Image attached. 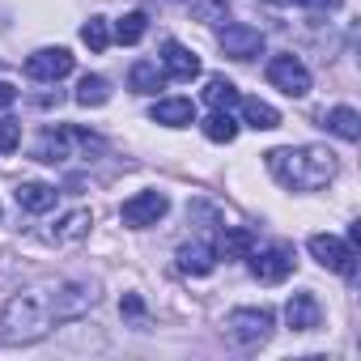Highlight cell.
<instances>
[{"instance_id": "1", "label": "cell", "mask_w": 361, "mask_h": 361, "mask_svg": "<svg viewBox=\"0 0 361 361\" xmlns=\"http://www.w3.org/2000/svg\"><path fill=\"white\" fill-rule=\"evenodd\" d=\"M268 157V170L281 188H293V192H314L323 183L336 178V153L323 149V145H302V149H272L264 153Z\"/></svg>"}, {"instance_id": "2", "label": "cell", "mask_w": 361, "mask_h": 361, "mask_svg": "<svg viewBox=\"0 0 361 361\" xmlns=\"http://www.w3.org/2000/svg\"><path fill=\"white\" fill-rule=\"evenodd\" d=\"M51 331V302L43 293H18L0 310V340L5 344H35Z\"/></svg>"}, {"instance_id": "3", "label": "cell", "mask_w": 361, "mask_h": 361, "mask_svg": "<svg viewBox=\"0 0 361 361\" xmlns=\"http://www.w3.org/2000/svg\"><path fill=\"white\" fill-rule=\"evenodd\" d=\"M226 331H230L234 344L255 348V344H264L272 336V310L268 306H238V310H230Z\"/></svg>"}, {"instance_id": "4", "label": "cell", "mask_w": 361, "mask_h": 361, "mask_svg": "<svg viewBox=\"0 0 361 361\" xmlns=\"http://www.w3.org/2000/svg\"><path fill=\"white\" fill-rule=\"evenodd\" d=\"M310 255H314L323 268L340 272L344 281L357 276V247H353V243H340L336 234H310Z\"/></svg>"}, {"instance_id": "5", "label": "cell", "mask_w": 361, "mask_h": 361, "mask_svg": "<svg viewBox=\"0 0 361 361\" xmlns=\"http://www.w3.org/2000/svg\"><path fill=\"white\" fill-rule=\"evenodd\" d=\"M268 81L281 94H289V98H306L310 94V73H306V64L298 56H272L268 60Z\"/></svg>"}, {"instance_id": "6", "label": "cell", "mask_w": 361, "mask_h": 361, "mask_svg": "<svg viewBox=\"0 0 361 361\" xmlns=\"http://www.w3.org/2000/svg\"><path fill=\"white\" fill-rule=\"evenodd\" d=\"M166 209H170V200H166L161 192H136L132 200H123L119 217H123V226L145 230V226H157V221L166 217Z\"/></svg>"}, {"instance_id": "7", "label": "cell", "mask_w": 361, "mask_h": 361, "mask_svg": "<svg viewBox=\"0 0 361 361\" xmlns=\"http://www.w3.org/2000/svg\"><path fill=\"white\" fill-rule=\"evenodd\" d=\"M251 272L264 281V285H281L289 272H293V251L285 247V243H276V247H264V251H255L251 247Z\"/></svg>"}, {"instance_id": "8", "label": "cell", "mask_w": 361, "mask_h": 361, "mask_svg": "<svg viewBox=\"0 0 361 361\" xmlns=\"http://www.w3.org/2000/svg\"><path fill=\"white\" fill-rule=\"evenodd\" d=\"M221 51H226L230 60H255V56H264V35H259L255 26L234 22V26L221 30Z\"/></svg>"}, {"instance_id": "9", "label": "cell", "mask_w": 361, "mask_h": 361, "mask_svg": "<svg viewBox=\"0 0 361 361\" xmlns=\"http://www.w3.org/2000/svg\"><path fill=\"white\" fill-rule=\"evenodd\" d=\"M161 73L174 77V81H196L200 77V56L188 51L178 39H166L161 43Z\"/></svg>"}, {"instance_id": "10", "label": "cell", "mask_w": 361, "mask_h": 361, "mask_svg": "<svg viewBox=\"0 0 361 361\" xmlns=\"http://www.w3.org/2000/svg\"><path fill=\"white\" fill-rule=\"evenodd\" d=\"M26 73H30L35 81H60V77L73 73V56H68L64 47H43V51H35V56L26 60Z\"/></svg>"}, {"instance_id": "11", "label": "cell", "mask_w": 361, "mask_h": 361, "mask_svg": "<svg viewBox=\"0 0 361 361\" xmlns=\"http://www.w3.org/2000/svg\"><path fill=\"white\" fill-rule=\"evenodd\" d=\"M94 306V289L90 285H64L56 298H51V319H77L81 310Z\"/></svg>"}, {"instance_id": "12", "label": "cell", "mask_w": 361, "mask_h": 361, "mask_svg": "<svg viewBox=\"0 0 361 361\" xmlns=\"http://www.w3.org/2000/svg\"><path fill=\"white\" fill-rule=\"evenodd\" d=\"M178 268L192 272V276H209L217 268V247L209 243H188V247H178Z\"/></svg>"}, {"instance_id": "13", "label": "cell", "mask_w": 361, "mask_h": 361, "mask_svg": "<svg viewBox=\"0 0 361 361\" xmlns=\"http://www.w3.org/2000/svg\"><path fill=\"white\" fill-rule=\"evenodd\" d=\"M285 319H289L293 331H314L319 327V302H314V293H293L289 306H285Z\"/></svg>"}, {"instance_id": "14", "label": "cell", "mask_w": 361, "mask_h": 361, "mask_svg": "<svg viewBox=\"0 0 361 361\" xmlns=\"http://www.w3.org/2000/svg\"><path fill=\"white\" fill-rule=\"evenodd\" d=\"M153 123H166V128H188V123H196L192 98H166V102H157L153 106Z\"/></svg>"}, {"instance_id": "15", "label": "cell", "mask_w": 361, "mask_h": 361, "mask_svg": "<svg viewBox=\"0 0 361 361\" xmlns=\"http://www.w3.org/2000/svg\"><path fill=\"white\" fill-rule=\"evenodd\" d=\"M13 196H18V204H22L26 213H51L60 192H56L51 183H18V192H13Z\"/></svg>"}, {"instance_id": "16", "label": "cell", "mask_w": 361, "mask_h": 361, "mask_svg": "<svg viewBox=\"0 0 361 361\" xmlns=\"http://www.w3.org/2000/svg\"><path fill=\"white\" fill-rule=\"evenodd\" d=\"M323 128H327V132H336V136H340V140H348V145H353V140H361V115H357L353 106H331V111L323 115Z\"/></svg>"}, {"instance_id": "17", "label": "cell", "mask_w": 361, "mask_h": 361, "mask_svg": "<svg viewBox=\"0 0 361 361\" xmlns=\"http://www.w3.org/2000/svg\"><path fill=\"white\" fill-rule=\"evenodd\" d=\"M238 106H243V119H247L255 132L281 128V111H276V106H268V102H259V98H238Z\"/></svg>"}, {"instance_id": "18", "label": "cell", "mask_w": 361, "mask_h": 361, "mask_svg": "<svg viewBox=\"0 0 361 361\" xmlns=\"http://www.w3.org/2000/svg\"><path fill=\"white\" fill-rule=\"evenodd\" d=\"M68 145H73V128H51V132L35 145V157H39V161H64V157H73Z\"/></svg>"}, {"instance_id": "19", "label": "cell", "mask_w": 361, "mask_h": 361, "mask_svg": "<svg viewBox=\"0 0 361 361\" xmlns=\"http://www.w3.org/2000/svg\"><path fill=\"white\" fill-rule=\"evenodd\" d=\"M128 85H132L136 94H157V90L166 85V73H161L153 60H136L132 73H128Z\"/></svg>"}, {"instance_id": "20", "label": "cell", "mask_w": 361, "mask_h": 361, "mask_svg": "<svg viewBox=\"0 0 361 361\" xmlns=\"http://www.w3.org/2000/svg\"><path fill=\"white\" fill-rule=\"evenodd\" d=\"M251 247H255L251 230H243V226H234V230H221L217 259H247V255H251Z\"/></svg>"}, {"instance_id": "21", "label": "cell", "mask_w": 361, "mask_h": 361, "mask_svg": "<svg viewBox=\"0 0 361 361\" xmlns=\"http://www.w3.org/2000/svg\"><path fill=\"white\" fill-rule=\"evenodd\" d=\"M106 98H111V81H106V77L85 73V77L77 81V102H81V106H102Z\"/></svg>"}, {"instance_id": "22", "label": "cell", "mask_w": 361, "mask_h": 361, "mask_svg": "<svg viewBox=\"0 0 361 361\" xmlns=\"http://www.w3.org/2000/svg\"><path fill=\"white\" fill-rule=\"evenodd\" d=\"M204 102H209L213 111H234V106H238V90H234V81H226V77H209V85H204Z\"/></svg>"}, {"instance_id": "23", "label": "cell", "mask_w": 361, "mask_h": 361, "mask_svg": "<svg viewBox=\"0 0 361 361\" xmlns=\"http://www.w3.org/2000/svg\"><path fill=\"white\" fill-rule=\"evenodd\" d=\"M204 136H209L213 145H230V140L238 136V123H234V115H230V111H213V115L204 119Z\"/></svg>"}, {"instance_id": "24", "label": "cell", "mask_w": 361, "mask_h": 361, "mask_svg": "<svg viewBox=\"0 0 361 361\" xmlns=\"http://www.w3.org/2000/svg\"><path fill=\"white\" fill-rule=\"evenodd\" d=\"M90 226H94V217H90L85 209H77V213H68V217L56 226V243H77V238L90 234Z\"/></svg>"}, {"instance_id": "25", "label": "cell", "mask_w": 361, "mask_h": 361, "mask_svg": "<svg viewBox=\"0 0 361 361\" xmlns=\"http://www.w3.org/2000/svg\"><path fill=\"white\" fill-rule=\"evenodd\" d=\"M145 30H149V18H145V13H123V18L115 22V39H119L123 47L140 43V39H145Z\"/></svg>"}, {"instance_id": "26", "label": "cell", "mask_w": 361, "mask_h": 361, "mask_svg": "<svg viewBox=\"0 0 361 361\" xmlns=\"http://www.w3.org/2000/svg\"><path fill=\"white\" fill-rule=\"evenodd\" d=\"M81 43H85L90 51H106V47H111V30H106V18H90V22L81 26Z\"/></svg>"}, {"instance_id": "27", "label": "cell", "mask_w": 361, "mask_h": 361, "mask_svg": "<svg viewBox=\"0 0 361 361\" xmlns=\"http://www.w3.org/2000/svg\"><path fill=\"white\" fill-rule=\"evenodd\" d=\"M22 145V123L18 119H0V153H13Z\"/></svg>"}, {"instance_id": "28", "label": "cell", "mask_w": 361, "mask_h": 361, "mask_svg": "<svg viewBox=\"0 0 361 361\" xmlns=\"http://www.w3.org/2000/svg\"><path fill=\"white\" fill-rule=\"evenodd\" d=\"M298 5H306V9H314V13H331V9L344 5V0H298Z\"/></svg>"}, {"instance_id": "29", "label": "cell", "mask_w": 361, "mask_h": 361, "mask_svg": "<svg viewBox=\"0 0 361 361\" xmlns=\"http://www.w3.org/2000/svg\"><path fill=\"white\" fill-rule=\"evenodd\" d=\"M13 102H18V85L0 81V111H5V106H13Z\"/></svg>"}, {"instance_id": "30", "label": "cell", "mask_w": 361, "mask_h": 361, "mask_svg": "<svg viewBox=\"0 0 361 361\" xmlns=\"http://www.w3.org/2000/svg\"><path fill=\"white\" fill-rule=\"evenodd\" d=\"M123 310H128V314H140L145 306H140V298H123Z\"/></svg>"}, {"instance_id": "31", "label": "cell", "mask_w": 361, "mask_h": 361, "mask_svg": "<svg viewBox=\"0 0 361 361\" xmlns=\"http://www.w3.org/2000/svg\"><path fill=\"white\" fill-rule=\"evenodd\" d=\"M268 5H289V0H268Z\"/></svg>"}]
</instances>
